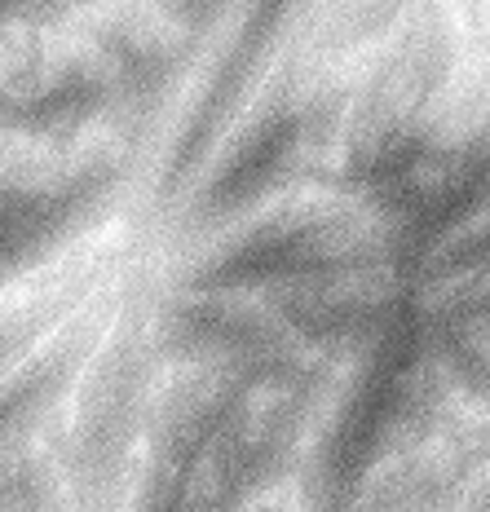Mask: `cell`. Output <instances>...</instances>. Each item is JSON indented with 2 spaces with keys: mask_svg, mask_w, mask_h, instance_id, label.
Returning a JSON list of instances; mask_svg holds the SVG:
<instances>
[{
  "mask_svg": "<svg viewBox=\"0 0 490 512\" xmlns=\"http://www.w3.org/2000/svg\"><path fill=\"white\" fill-rule=\"evenodd\" d=\"M287 137H292V124H279V128H274V133H270V142L261 146V151H248V155H243V164H239V168H234V173L226 177V199H234V195H239V190H248V186H252V177H261L265 168H270L274 159L283 155Z\"/></svg>",
  "mask_w": 490,
  "mask_h": 512,
  "instance_id": "cell-1",
  "label": "cell"
}]
</instances>
